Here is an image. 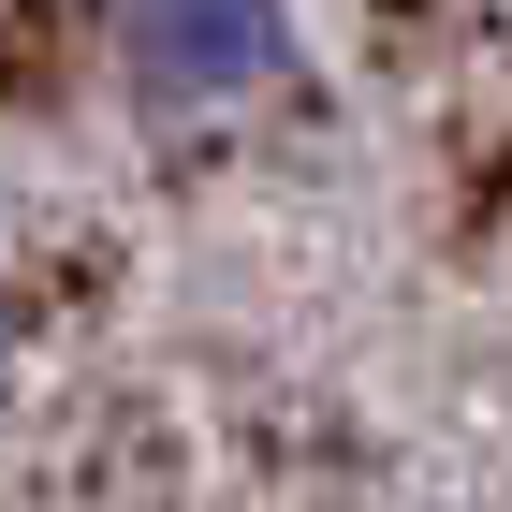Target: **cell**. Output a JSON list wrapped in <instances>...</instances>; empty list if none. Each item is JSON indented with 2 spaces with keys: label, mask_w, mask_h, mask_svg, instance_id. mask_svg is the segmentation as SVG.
<instances>
[{
  "label": "cell",
  "mask_w": 512,
  "mask_h": 512,
  "mask_svg": "<svg viewBox=\"0 0 512 512\" xmlns=\"http://www.w3.org/2000/svg\"><path fill=\"white\" fill-rule=\"evenodd\" d=\"M103 30H118V74L176 118L293 88V0H103Z\"/></svg>",
  "instance_id": "obj_1"
}]
</instances>
